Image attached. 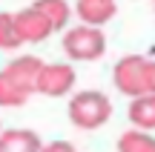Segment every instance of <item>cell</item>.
Here are the masks:
<instances>
[{
    "mask_svg": "<svg viewBox=\"0 0 155 152\" xmlns=\"http://www.w3.org/2000/svg\"><path fill=\"white\" fill-rule=\"evenodd\" d=\"M147 60L144 55H127L115 63L112 69V80H115V89L127 98H141L147 95V83H144V72H147Z\"/></svg>",
    "mask_w": 155,
    "mask_h": 152,
    "instance_id": "obj_3",
    "label": "cell"
},
{
    "mask_svg": "<svg viewBox=\"0 0 155 152\" xmlns=\"http://www.w3.org/2000/svg\"><path fill=\"white\" fill-rule=\"evenodd\" d=\"M69 149H72V144L55 141V144H43V149H40V152H69Z\"/></svg>",
    "mask_w": 155,
    "mask_h": 152,
    "instance_id": "obj_15",
    "label": "cell"
},
{
    "mask_svg": "<svg viewBox=\"0 0 155 152\" xmlns=\"http://www.w3.org/2000/svg\"><path fill=\"white\" fill-rule=\"evenodd\" d=\"M43 141L32 129H6L0 132V152H40Z\"/></svg>",
    "mask_w": 155,
    "mask_h": 152,
    "instance_id": "obj_8",
    "label": "cell"
},
{
    "mask_svg": "<svg viewBox=\"0 0 155 152\" xmlns=\"http://www.w3.org/2000/svg\"><path fill=\"white\" fill-rule=\"evenodd\" d=\"M112 118V101L98 89H83L69 101V121L78 129H98Z\"/></svg>",
    "mask_w": 155,
    "mask_h": 152,
    "instance_id": "obj_1",
    "label": "cell"
},
{
    "mask_svg": "<svg viewBox=\"0 0 155 152\" xmlns=\"http://www.w3.org/2000/svg\"><path fill=\"white\" fill-rule=\"evenodd\" d=\"M129 124L138 132L155 129V95H141L135 101H129Z\"/></svg>",
    "mask_w": 155,
    "mask_h": 152,
    "instance_id": "obj_9",
    "label": "cell"
},
{
    "mask_svg": "<svg viewBox=\"0 0 155 152\" xmlns=\"http://www.w3.org/2000/svg\"><path fill=\"white\" fill-rule=\"evenodd\" d=\"M29 101V95L23 89H17L3 72H0V106H23Z\"/></svg>",
    "mask_w": 155,
    "mask_h": 152,
    "instance_id": "obj_13",
    "label": "cell"
},
{
    "mask_svg": "<svg viewBox=\"0 0 155 152\" xmlns=\"http://www.w3.org/2000/svg\"><path fill=\"white\" fill-rule=\"evenodd\" d=\"M23 46L20 32H17V23L12 11H0V49L3 52H17Z\"/></svg>",
    "mask_w": 155,
    "mask_h": 152,
    "instance_id": "obj_12",
    "label": "cell"
},
{
    "mask_svg": "<svg viewBox=\"0 0 155 152\" xmlns=\"http://www.w3.org/2000/svg\"><path fill=\"white\" fill-rule=\"evenodd\" d=\"M63 52L72 60H83V63L98 60L106 52V34L92 26H75L63 34Z\"/></svg>",
    "mask_w": 155,
    "mask_h": 152,
    "instance_id": "obj_2",
    "label": "cell"
},
{
    "mask_svg": "<svg viewBox=\"0 0 155 152\" xmlns=\"http://www.w3.org/2000/svg\"><path fill=\"white\" fill-rule=\"evenodd\" d=\"M0 132H3V129H0Z\"/></svg>",
    "mask_w": 155,
    "mask_h": 152,
    "instance_id": "obj_18",
    "label": "cell"
},
{
    "mask_svg": "<svg viewBox=\"0 0 155 152\" xmlns=\"http://www.w3.org/2000/svg\"><path fill=\"white\" fill-rule=\"evenodd\" d=\"M32 6L49 20L52 32H61L69 23V17H72V6H69L66 0H38V3H32Z\"/></svg>",
    "mask_w": 155,
    "mask_h": 152,
    "instance_id": "obj_10",
    "label": "cell"
},
{
    "mask_svg": "<svg viewBox=\"0 0 155 152\" xmlns=\"http://www.w3.org/2000/svg\"><path fill=\"white\" fill-rule=\"evenodd\" d=\"M75 11H78V17H81V26L101 29L104 23H109L112 17H115L118 3L115 0H78Z\"/></svg>",
    "mask_w": 155,
    "mask_h": 152,
    "instance_id": "obj_7",
    "label": "cell"
},
{
    "mask_svg": "<svg viewBox=\"0 0 155 152\" xmlns=\"http://www.w3.org/2000/svg\"><path fill=\"white\" fill-rule=\"evenodd\" d=\"M75 89V69L69 63H43L38 75V89L46 98H63Z\"/></svg>",
    "mask_w": 155,
    "mask_h": 152,
    "instance_id": "obj_4",
    "label": "cell"
},
{
    "mask_svg": "<svg viewBox=\"0 0 155 152\" xmlns=\"http://www.w3.org/2000/svg\"><path fill=\"white\" fill-rule=\"evenodd\" d=\"M118 152H155V138L150 132L129 129L118 138Z\"/></svg>",
    "mask_w": 155,
    "mask_h": 152,
    "instance_id": "obj_11",
    "label": "cell"
},
{
    "mask_svg": "<svg viewBox=\"0 0 155 152\" xmlns=\"http://www.w3.org/2000/svg\"><path fill=\"white\" fill-rule=\"evenodd\" d=\"M40 69H43V60H40V57L20 55V57H15V60H9L0 72H3L17 89H23L29 98H32L35 89H38V75H40Z\"/></svg>",
    "mask_w": 155,
    "mask_h": 152,
    "instance_id": "obj_5",
    "label": "cell"
},
{
    "mask_svg": "<svg viewBox=\"0 0 155 152\" xmlns=\"http://www.w3.org/2000/svg\"><path fill=\"white\" fill-rule=\"evenodd\" d=\"M69 152H78V149H75V147H72V149H69Z\"/></svg>",
    "mask_w": 155,
    "mask_h": 152,
    "instance_id": "obj_16",
    "label": "cell"
},
{
    "mask_svg": "<svg viewBox=\"0 0 155 152\" xmlns=\"http://www.w3.org/2000/svg\"><path fill=\"white\" fill-rule=\"evenodd\" d=\"M15 23H17V32H20V40H23V43H43V40L52 34L49 20H46L35 6L20 9L15 15Z\"/></svg>",
    "mask_w": 155,
    "mask_h": 152,
    "instance_id": "obj_6",
    "label": "cell"
},
{
    "mask_svg": "<svg viewBox=\"0 0 155 152\" xmlns=\"http://www.w3.org/2000/svg\"><path fill=\"white\" fill-rule=\"evenodd\" d=\"M152 9H155V3H152Z\"/></svg>",
    "mask_w": 155,
    "mask_h": 152,
    "instance_id": "obj_17",
    "label": "cell"
},
{
    "mask_svg": "<svg viewBox=\"0 0 155 152\" xmlns=\"http://www.w3.org/2000/svg\"><path fill=\"white\" fill-rule=\"evenodd\" d=\"M144 83H147V95H155V60H147Z\"/></svg>",
    "mask_w": 155,
    "mask_h": 152,
    "instance_id": "obj_14",
    "label": "cell"
}]
</instances>
